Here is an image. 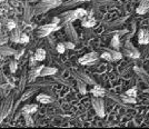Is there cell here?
<instances>
[{
    "instance_id": "1",
    "label": "cell",
    "mask_w": 149,
    "mask_h": 129,
    "mask_svg": "<svg viewBox=\"0 0 149 129\" xmlns=\"http://www.w3.org/2000/svg\"><path fill=\"white\" fill-rule=\"evenodd\" d=\"M62 5L61 0H41L38 2V5L33 7V15H41L51 9L58 8Z\"/></svg>"
},
{
    "instance_id": "2",
    "label": "cell",
    "mask_w": 149,
    "mask_h": 129,
    "mask_svg": "<svg viewBox=\"0 0 149 129\" xmlns=\"http://www.w3.org/2000/svg\"><path fill=\"white\" fill-rule=\"evenodd\" d=\"M87 10L84 8H77L74 10H70L67 13H60L58 17L60 18V22H62L63 25L67 22H72L77 19H81L82 17H85L87 15Z\"/></svg>"
},
{
    "instance_id": "3",
    "label": "cell",
    "mask_w": 149,
    "mask_h": 129,
    "mask_svg": "<svg viewBox=\"0 0 149 129\" xmlns=\"http://www.w3.org/2000/svg\"><path fill=\"white\" fill-rule=\"evenodd\" d=\"M13 99H15V95H9L3 101L2 104L0 105V123H2V120L6 118L10 111L13 109Z\"/></svg>"
},
{
    "instance_id": "4",
    "label": "cell",
    "mask_w": 149,
    "mask_h": 129,
    "mask_svg": "<svg viewBox=\"0 0 149 129\" xmlns=\"http://www.w3.org/2000/svg\"><path fill=\"white\" fill-rule=\"evenodd\" d=\"M59 29H60V26L51 22V24H48V25L40 26L37 29V31H36V35H37V37H39V38H44V37L49 36L50 33H52L54 31L59 30Z\"/></svg>"
},
{
    "instance_id": "5",
    "label": "cell",
    "mask_w": 149,
    "mask_h": 129,
    "mask_svg": "<svg viewBox=\"0 0 149 129\" xmlns=\"http://www.w3.org/2000/svg\"><path fill=\"white\" fill-rule=\"evenodd\" d=\"M91 104H93V110L96 111L97 116L100 118H104L106 115L105 112V104L101 97H93L91 99Z\"/></svg>"
},
{
    "instance_id": "6",
    "label": "cell",
    "mask_w": 149,
    "mask_h": 129,
    "mask_svg": "<svg viewBox=\"0 0 149 129\" xmlns=\"http://www.w3.org/2000/svg\"><path fill=\"white\" fill-rule=\"evenodd\" d=\"M123 55L127 56L128 58H132V59H136V58H139V51L132 46V43H130L129 41H127L126 45H125V49H124V52H123Z\"/></svg>"
},
{
    "instance_id": "7",
    "label": "cell",
    "mask_w": 149,
    "mask_h": 129,
    "mask_svg": "<svg viewBox=\"0 0 149 129\" xmlns=\"http://www.w3.org/2000/svg\"><path fill=\"white\" fill-rule=\"evenodd\" d=\"M99 58V55L95 51H91V52H88L86 55H84L81 58H79V63L81 65H91L93 62L96 61L97 59Z\"/></svg>"
},
{
    "instance_id": "8",
    "label": "cell",
    "mask_w": 149,
    "mask_h": 129,
    "mask_svg": "<svg viewBox=\"0 0 149 129\" xmlns=\"http://www.w3.org/2000/svg\"><path fill=\"white\" fill-rule=\"evenodd\" d=\"M65 32H66V35H67V37L69 38L70 41H72L74 43H78V35H77V32L74 30V26L71 22L65 24Z\"/></svg>"
},
{
    "instance_id": "9",
    "label": "cell",
    "mask_w": 149,
    "mask_h": 129,
    "mask_svg": "<svg viewBox=\"0 0 149 129\" xmlns=\"http://www.w3.org/2000/svg\"><path fill=\"white\" fill-rule=\"evenodd\" d=\"M72 76H74V79L84 81L86 85H93H93L96 84V81H95L91 77H89V76H87L86 74L80 73V71H72Z\"/></svg>"
},
{
    "instance_id": "10",
    "label": "cell",
    "mask_w": 149,
    "mask_h": 129,
    "mask_svg": "<svg viewBox=\"0 0 149 129\" xmlns=\"http://www.w3.org/2000/svg\"><path fill=\"white\" fill-rule=\"evenodd\" d=\"M80 20H81V26L85 27V28H91V27H95L96 24H97L96 19L93 18V17H91L90 15H88V13L85 17H82Z\"/></svg>"
},
{
    "instance_id": "11",
    "label": "cell",
    "mask_w": 149,
    "mask_h": 129,
    "mask_svg": "<svg viewBox=\"0 0 149 129\" xmlns=\"http://www.w3.org/2000/svg\"><path fill=\"white\" fill-rule=\"evenodd\" d=\"M90 93L93 95V97H101L102 98V97H105L106 95H107V91L101 86L95 84L93 86V88L90 89Z\"/></svg>"
},
{
    "instance_id": "12",
    "label": "cell",
    "mask_w": 149,
    "mask_h": 129,
    "mask_svg": "<svg viewBox=\"0 0 149 129\" xmlns=\"http://www.w3.org/2000/svg\"><path fill=\"white\" fill-rule=\"evenodd\" d=\"M57 73V69L54 67H47V66H39V76L46 77V76H52Z\"/></svg>"
},
{
    "instance_id": "13",
    "label": "cell",
    "mask_w": 149,
    "mask_h": 129,
    "mask_svg": "<svg viewBox=\"0 0 149 129\" xmlns=\"http://www.w3.org/2000/svg\"><path fill=\"white\" fill-rule=\"evenodd\" d=\"M138 43L140 45H148L149 43V35H148V31L147 30H143V29H140L138 30Z\"/></svg>"
},
{
    "instance_id": "14",
    "label": "cell",
    "mask_w": 149,
    "mask_h": 129,
    "mask_svg": "<svg viewBox=\"0 0 149 129\" xmlns=\"http://www.w3.org/2000/svg\"><path fill=\"white\" fill-rule=\"evenodd\" d=\"M38 110V106L36 104H27L25 106H22V108L20 109V114H35Z\"/></svg>"
},
{
    "instance_id": "15",
    "label": "cell",
    "mask_w": 149,
    "mask_h": 129,
    "mask_svg": "<svg viewBox=\"0 0 149 129\" xmlns=\"http://www.w3.org/2000/svg\"><path fill=\"white\" fill-rule=\"evenodd\" d=\"M148 0H141V2L139 3V6L137 7L136 9V13L138 15H145V13H148Z\"/></svg>"
},
{
    "instance_id": "16",
    "label": "cell",
    "mask_w": 149,
    "mask_h": 129,
    "mask_svg": "<svg viewBox=\"0 0 149 129\" xmlns=\"http://www.w3.org/2000/svg\"><path fill=\"white\" fill-rule=\"evenodd\" d=\"M26 82H27V69H24V71H22V76H21V79H20V84H19V87L18 89H17V95H21L22 92H24V89H25V86H26Z\"/></svg>"
},
{
    "instance_id": "17",
    "label": "cell",
    "mask_w": 149,
    "mask_h": 129,
    "mask_svg": "<svg viewBox=\"0 0 149 129\" xmlns=\"http://www.w3.org/2000/svg\"><path fill=\"white\" fill-rule=\"evenodd\" d=\"M104 49L110 54L112 61H117V60H120V59L123 58V54L119 52L118 50H115V49H112V48H110V49H109V48H104Z\"/></svg>"
},
{
    "instance_id": "18",
    "label": "cell",
    "mask_w": 149,
    "mask_h": 129,
    "mask_svg": "<svg viewBox=\"0 0 149 129\" xmlns=\"http://www.w3.org/2000/svg\"><path fill=\"white\" fill-rule=\"evenodd\" d=\"M38 103H40V104H50V103H52V100L54 99L50 97L49 95H47V93H39L37 96V98H36Z\"/></svg>"
},
{
    "instance_id": "19",
    "label": "cell",
    "mask_w": 149,
    "mask_h": 129,
    "mask_svg": "<svg viewBox=\"0 0 149 129\" xmlns=\"http://www.w3.org/2000/svg\"><path fill=\"white\" fill-rule=\"evenodd\" d=\"M32 16H33V9H32L29 5H27L25 8V15H24V18H25L26 24L30 21V19L32 18Z\"/></svg>"
},
{
    "instance_id": "20",
    "label": "cell",
    "mask_w": 149,
    "mask_h": 129,
    "mask_svg": "<svg viewBox=\"0 0 149 129\" xmlns=\"http://www.w3.org/2000/svg\"><path fill=\"white\" fill-rule=\"evenodd\" d=\"M17 50L13 49L10 47H7V46H0V55L3 56H11L15 55Z\"/></svg>"
},
{
    "instance_id": "21",
    "label": "cell",
    "mask_w": 149,
    "mask_h": 129,
    "mask_svg": "<svg viewBox=\"0 0 149 129\" xmlns=\"http://www.w3.org/2000/svg\"><path fill=\"white\" fill-rule=\"evenodd\" d=\"M33 57H35V59L37 61H42V60H45V58H46V50L42 49V48H39V49L36 50Z\"/></svg>"
},
{
    "instance_id": "22",
    "label": "cell",
    "mask_w": 149,
    "mask_h": 129,
    "mask_svg": "<svg viewBox=\"0 0 149 129\" xmlns=\"http://www.w3.org/2000/svg\"><path fill=\"white\" fill-rule=\"evenodd\" d=\"M120 100L121 103H126V104H136V97H132L126 93L120 95Z\"/></svg>"
},
{
    "instance_id": "23",
    "label": "cell",
    "mask_w": 149,
    "mask_h": 129,
    "mask_svg": "<svg viewBox=\"0 0 149 129\" xmlns=\"http://www.w3.org/2000/svg\"><path fill=\"white\" fill-rule=\"evenodd\" d=\"M13 31V35H11V41L13 43H18L19 41V37H20V35H21V32H22V29L21 28H19V27H16Z\"/></svg>"
},
{
    "instance_id": "24",
    "label": "cell",
    "mask_w": 149,
    "mask_h": 129,
    "mask_svg": "<svg viewBox=\"0 0 149 129\" xmlns=\"http://www.w3.org/2000/svg\"><path fill=\"white\" fill-rule=\"evenodd\" d=\"M35 92H36V89H35V88H31V89H29V90H26L25 92L21 93V97H20L19 100H20V101H25V100H27L28 98H30Z\"/></svg>"
},
{
    "instance_id": "25",
    "label": "cell",
    "mask_w": 149,
    "mask_h": 129,
    "mask_svg": "<svg viewBox=\"0 0 149 129\" xmlns=\"http://www.w3.org/2000/svg\"><path fill=\"white\" fill-rule=\"evenodd\" d=\"M110 47L115 50L119 49V47H120V40H119V36L117 35V33L112 37L111 41H110Z\"/></svg>"
},
{
    "instance_id": "26",
    "label": "cell",
    "mask_w": 149,
    "mask_h": 129,
    "mask_svg": "<svg viewBox=\"0 0 149 129\" xmlns=\"http://www.w3.org/2000/svg\"><path fill=\"white\" fill-rule=\"evenodd\" d=\"M21 115H22V116H24V118H25L27 126H30V127H32V126L35 125V123H33V120H32V118H31L30 114H21Z\"/></svg>"
},
{
    "instance_id": "27",
    "label": "cell",
    "mask_w": 149,
    "mask_h": 129,
    "mask_svg": "<svg viewBox=\"0 0 149 129\" xmlns=\"http://www.w3.org/2000/svg\"><path fill=\"white\" fill-rule=\"evenodd\" d=\"M77 87H78V89H79L80 93H82V95L87 92V89H86V84H85L84 81L78 80V82H77Z\"/></svg>"
},
{
    "instance_id": "28",
    "label": "cell",
    "mask_w": 149,
    "mask_h": 129,
    "mask_svg": "<svg viewBox=\"0 0 149 129\" xmlns=\"http://www.w3.org/2000/svg\"><path fill=\"white\" fill-rule=\"evenodd\" d=\"M19 43H22V45H25V43H29V36L28 35H26L24 32H21V35H20V37H19Z\"/></svg>"
},
{
    "instance_id": "29",
    "label": "cell",
    "mask_w": 149,
    "mask_h": 129,
    "mask_svg": "<svg viewBox=\"0 0 149 129\" xmlns=\"http://www.w3.org/2000/svg\"><path fill=\"white\" fill-rule=\"evenodd\" d=\"M95 3L97 5H101V6H106V5H110V3H113V1L111 0H93Z\"/></svg>"
},
{
    "instance_id": "30",
    "label": "cell",
    "mask_w": 149,
    "mask_h": 129,
    "mask_svg": "<svg viewBox=\"0 0 149 129\" xmlns=\"http://www.w3.org/2000/svg\"><path fill=\"white\" fill-rule=\"evenodd\" d=\"M104 60H106V61H112V59H111V56H110V54L108 52V51H104L102 54H101V56H100Z\"/></svg>"
},
{
    "instance_id": "31",
    "label": "cell",
    "mask_w": 149,
    "mask_h": 129,
    "mask_svg": "<svg viewBox=\"0 0 149 129\" xmlns=\"http://www.w3.org/2000/svg\"><path fill=\"white\" fill-rule=\"evenodd\" d=\"M65 50H66V48H65L63 43H59L56 46V51L58 52V54H63V52H65Z\"/></svg>"
},
{
    "instance_id": "32",
    "label": "cell",
    "mask_w": 149,
    "mask_h": 129,
    "mask_svg": "<svg viewBox=\"0 0 149 129\" xmlns=\"http://www.w3.org/2000/svg\"><path fill=\"white\" fill-rule=\"evenodd\" d=\"M17 67H18V65H17V61H16V60H11V61L9 62V69H10L11 73H16Z\"/></svg>"
},
{
    "instance_id": "33",
    "label": "cell",
    "mask_w": 149,
    "mask_h": 129,
    "mask_svg": "<svg viewBox=\"0 0 149 129\" xmlns=\"http://www.w3.org/2000/svg\"><path fill=\"white\" fill-rule=\"evenodd\" d=\"M125 93H126V95H129V96H132V97H136L137 96V88L136 87H132V88H130V89H128Z\"/></svg>"
},
{
    "instance_id": "34",
    "label": "cell",
    "mask_w": 149,
    "mask_h": 129,
    "mask_svg": "<svg viewBox=\"0 0 149 129\" xmlns=\"http://www.w3.org/2000/svg\"><path fill=\"white\" fill-rule=\"evenodd\" d=\"M16 27H17V24H16L13 20H9V21L7 22V29H8V30H13Z\"/></svg>"
},
{
    "instance_id": "35",
    "label": "cell",
    "mask_w": 149,
    "mask_h": 129,
    "mask_svg": "<svg viewBox=\"0 0 149 129\" xmlns=\"http://www.w3.org/2000/svg\"><path fill=\"white\" fill-rule=\"evenodd\" d=\"M63 45L66 49H74V43L72 41H65Z\"/></svg>"
},
{
    "instance_id": "36",
    "label": "cell",
    "mask_w": 149,
    "mask_h": 129,
    "mask_svg": "<svg viewBox=\"0 0 149 129\" xmlns=\"http://www.w3.org/2000/svg\"><path fill=\"white\" fill-rule=\"evenodd\" d=\"M24 52H25V49H21V51H16V54H15L13 56H15V58H16V59H19V58L22 56Z\"/></svg>"
},
{
    "instance_id": "37",
    "label": "cell",
    "mask_w": 149,
    "mask_h": 129,
    "mask_svg": "<svg viewBox=\"0 0 149 129\" xmlns=\"http://www.w3.org/2000/svg\"><path fill=\"white\" fill-rule=\"evenodd\" d=\"M36 62H38L36 59H35V57L32 56L30 58V62H29V67H35L36 66Z\"/></svg>"
},
{
    "instance_id": "38",
    "label": "cell",
    "mask_w": 149,
    "mask_h": 129,
    "mask_svg": "<svg viewBox=\"0 0 149 129\" xmlns=\"http://www.w3.org/2000/svg\"><path fill=\"white\" fill-rule=\"evenodd\" d=\"M52 22L58 25V24L60 22V18H59V17H54V18H52Z\"/></svg>"
},
{
    "instance_id": "39",
    "label": "cell",
    "mask_w": 149,
    "mask_h": 129,
    "mask_svg": "<svg viewBox=\"0 0 149 129\" xmlns=\"http://www.w3.org/2000/svg\"><path fill=\"white\" fill-rule=\"evenodd\" d=\"M7 40H8V38H7V37L2 38V39H0V46H2V45H5V43H7Z\"/></svg>"
},
{
    "instance_id": "40",
    "label": "cell",
    "mask_w": 149,
    "mask_h": 129,
    "mask_svg": "<svg viewBox=\"0 0 149 129\" xmlns=\"http://www.w3.org/2000/svg\"><path fill=\"white\" fill-rule=\"evenodd\" d=\"M77 2H86V1H90V0H74Z\"/></svg>"
},
{
    "instance_id": "41",
    "label": "cell",
    "mask_w": 149,
    "mask_h": 129,
    "mask_svg": "<svg viewBox=\"0 0 149 129\" xmlns=\"http://www.w3.org/2000/svg\"><path fill=\"white\" fill-rule=\"evenodd\" d=\"M29 2H39V1H41V0H28Z\"/></svg>"
}]
</instances>
